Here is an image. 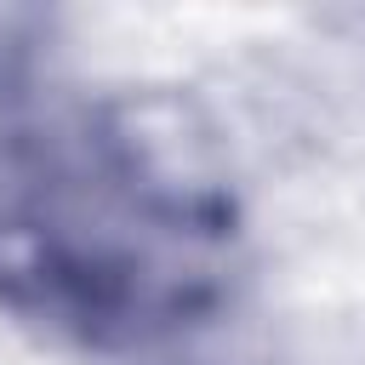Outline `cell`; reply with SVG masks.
<instances>
[{"instance_id": "obj_2", "label": "cell", "mask_w": 365, "mask_h": 365, "mask_svg": "<svg viewBox=\"0 0 365 365\" xmlns=\"http://www.w3.org/2000/svg\"><path fill=\"white\" fill-rule=\"evenodd\" d=\"M97 148L131 205L177 234L234 222V177L217 125L177 91H125L97 114Z\"/></svg>"}, {"instance_id": "obj_1", "label": "cell", "mask_w": 365, "mask_h": 365, "mask_svg": "<svg viewBox=\"0 0 365 365\" xmlns=\"http://www.w3.org/2000/svg\"><path fill=\"white\" fill-rule=\"evenodd\" d=\"M0 302L80 336H137L182 319L194 285L114 240L51 217H0Z\"/></svg>"}]
</instances>
